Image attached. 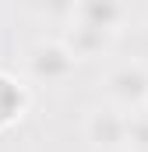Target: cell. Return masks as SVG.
<instances>
[{"instance_id":"6da1fadb","label":"cell","mask_w":148,"mask_h":152,"mask_svg":"<svg viewBox=\"0 0 148 152\" xmlns=\"http://www.w3.org/2000/svg\"><path fill=\"white\" fill-rule=\"evenodd\" d=\"M110 96L120 99V103H138L141 96L148 92V71L141 64H131V67H120L110 75Z\"/></svg>"}]
</instances>
